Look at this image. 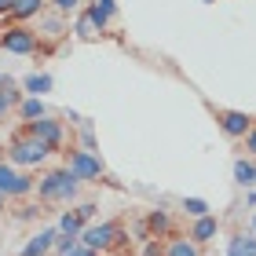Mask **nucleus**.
Here are the masks:
<instances>
[{
    "label": "nucleus",
    "mask_w": 256,
    "mask_h": 256,
    "mask_svg": "<svg viewBox=\"0 0 256 256\" xmlns=\"http://www.w3.org/2000/svg\"><path fill=\"white\" fill-rule=\"evenodd\" d=\"M37 190H40L44 202H70L77 194V180L70 176V168H55L37 183Z\"/></svg>",
    "instance_id": "obj_1"
},
{
    "label": "nucleus",
    "mask_w": 256,
    "mask_h": 256,
    "mask_svg": "<svg viewBox=\"0 0 256 256\" xmlns=\"http://www.w3.org/2000/svg\"><path fill=\"white\" fill-rule=\"evenodd\" d=\"M52 154V146H44L33 136H15L11 139V165H40Z\"/></svg>",
    "instance_id": "obj_2"
},
{
    "label": "nucleus",
    "mask_w": 256,
    "mask_h": 256,
    "mask_svg": "<svg viewBox=\"0 0 256 256\" xmlns=\"http://www.w3.org/2000/svg\"><path fill=\"white\" fill-rule=\"evenodd\" d=\"M66 168H70V176L74 180H99L102 176V161L96 150H74L66 161Z\"/></svg>",
    "instance_id": "obj_3"
},
{
    "label": "nucleus",
    "mask_w": 256,
    "mask_h": 256,
    "mask_svg": "<svg viewBox=\"0 0 256 256\" xmlns=\"http://www.w3.org/2000/svg\"><path fill=\"white\" fill-rule=\"evenodd\" d=\"M30 190H33V180L26 172H18V168H11L8 161H0V194L18 198V194H30Z\"/></svg>",
    "instance_id": "obj_4"
},
{
    "label": "nucleus",
    "mask_w": 256,
    "mask_h": 256,
    "mask_svg": "<svg viewBox=\"0 0 256 256\" xmlns=\"http://www.w3.org/2000/svg\"><path fill=\"white\" fill-rule=\"evenodd\" d=\"M121 230H118V224H92V227H84L80 230V246H88V249H106V246H114V238H118Z\"/></svg>",
    "instance_id": "obj_5"
},
{
    "label": "nucleus",
    "mask_w": 256,
    "mask_h": 256,
    "mask_svg": "<svg viewBox=\"0 0 256 256\" xmlns=\"http://www.w3.org/2000/svg\"><path fill=\"white\" fill-rule=\"evenodd\" d=\"M0 48L15 52V55H30V52H37V37L22 26H11L8 33H0Z\"/></svg>",
    "instance_id": "obj_6"
},
{
    "label": "nucleus",
    "mask_w": 256,
    "mask_h": 256,
    "mask_svg": "<svg viewBox=\"0 0 256 256\" xmlns=\"http://www.w3.org/2000/svg\"><path fill=\"white\" fill-rule=\"evenodd\" d=\"M26 136H33V139H40L44 146H62V124L59 121H52V118H40V121H30V128H26Z\"/></svg>",
    "instance_id": "obj_7"
},
{
    "label": "nucleus",
    "mask_w": 256,
    "mask_h": 256,
    "mask_svg": "<svg viewBox=\"0 0 256 256\" xmlns=\"http://www.w3.org/2000/svg\"><path fill=\"white\" fill-rule=\"evenodd\" d=\"M55 242H59V230H55V227H44L40 234H33L26 246L18 249V256H44V252L55 246Z\"/></svg>",
    "instance_id": "obj_8"
},
{
    "label": "nucleus",
    "mask_w": 256,
    "mask_h": 256,
    "mask_svg": "<svg viewBox=\"0 0 256 256\" xmlns=\"http://www.w3.org/2000/svg\"><path fill=\"white\" fill-rule=\"evenodd\" d=\"M220 128H224L227 136H249V114H242V110H227V114H220Z\"/></svg>",
    "instance_id": "obj_9"
},
{
    "label": "nucleus",
    "mask_w": 256,
    "mask_h": 256,
    "mask_svg": "<svg viewBox=\"0 0 256 256\" xmlns=\"http://www.w3.org/2000/svg\"><path fill=\"white\" fill-rule=\"evenodd\" d=\"M216 230H220V220L216 216H202L194 224V230H190V242L198 246V242H208V238H216Z\"/></svg>",
    "instance_id": "obj_10"
},
{
    "label": "nucleus",
    "mask_w": 256,
    "mask_h": 256,
    "mask_svg": "<svg viewBox=\"0 0 256 256\" xmlns=\"http://www.w3.org/2000/svg\"><path fill=\"white\" fill-rule=\"evenodd\" d=\"M227 256H256V234H234L227 242Z\"/></svg>",
    "instance_id": "obj_11"
},
{
    "label": "nucleus",
    "mask_w": 256,
    "mask_h": 256,
    "mask_svg": "<svg viewBox=\"0 0 256 256\" xmlns=\"http://www.w3.org/2000/svg\"><path fill=\"white\" fill-rule=\"evenodd\" d=\"M88 15H92V18H96V26L102 30V26H106V22H110L114 15H118V4H114V0H92V8H88Z\"/></svg>",
    "instance_id": "obj_12"
},
{
    "label": "nucleus",
    "mask_w": 256,
    "mask_h": 256,
    "mask_svg": "<svg viewBox=\"0 0 256 256\" xmlns=\"http://www.w3.org/2000/svg\"><path fill=\"white\" fill-rule=\"evenodd\" d=\"M40 8H44V0H15L11 18H15V22H26V18H33V15H40Z\"/></svg>",
    "instance_id": "obj_13"
},
{
    "label": "nucleus",
    "mask_w": 256,
    "mask_h": 256,
    "mask_svg": "<svg viewBox=\"0 0 256 256\" xmlns=\"http://www.w3.org/2000/svg\"><path fill=\"white\" fill-rule=\"evenodd\" d=\"M80 230H84V220H80L77 212H66V216L59 220V234H62V238H77Z\"/></svg>",
    "instance_id": "obj_14"
},
{
    "label": "nucleus",
    "mask_w": 256,
    "mask_h": 256,
    "mask_svg": "<svg viewBox=\"0 0 256 256\" xmlns=\"http://www.w3.org/2000/svg\"><path fill=\"white\" fill-rule=\"evenodd\" d=\"M234 180L242 187H256V165L252 161H234Z\"/></svg>",
    "instance_id": "obj_15"
},
{
    "label": "nucleus",
    "mask_w": 256,
    "mask_h": 256,
    "mask_svg": "<svg viewBox=\"0 0 256 256\" xmlns=\"http://www.w3.org/2000/svg\"><path fill=\"white\" fill-rule=\"evenodd\" d=\"M18 102V92H15V80H4V88H0V121H4V114H8V106H15Z\"/></svg>",
    "instance_id": "obj_16"
},
{
    "label": "nucleus",
    "mask_w": 256,
    "mask_h": 256,
    "mask_svg": "<svg viewBox=\"0 0 256 256\" xmlns=\"http://www.w3.org/2000/svg\"><path fill=\"white\" fill-rule=\"evenodd\" d=\"M48 88H52V77H48V74H33V77H26V92H33V99H40Z\"/></svg>",
    "instance_id": "obj_17"
},
{
    "label": "nucleus",
    "mask_w": 256,
    "mask_h": 256,
    "mask_svg": "<svg viewBox=\"0 0 256 256\" xmlns=\"http://www.w3.org/2000/svg\"><path fill=\"white\" fill-rule=\"evenodd\" d=\"M165 256H198V246H194L190 238H176V242L165 249Z\"/></svg>",
    "instance_id": "obj_18"
},
{
    "label": "nucleus",
    "mask_w": 256,
    "mask_h": 256,
    "mask_svg": "<svg viewBox=\"0 0 256 256\" xmlns=\"http://www.w3.org/2000/svg\"><path fill=\"white\" fill-rule=\"evenodd\" d=\"M18 110H22V118H26V121H40L44 118V102L40 99H26Z\"/></svg>",
    "instance_id": "obj_19"
},
{
    "label": "nucleus",
    "mask_w": 256,
    "mask_h": 256,
    "mask_svg": "<svg viewBox=\"0 0 256 256\" xmlns=\"http://www.w3.org/2000/svg\"><path fill=\"white\" fill-rule=\"evenodd\" d=\"M77 33H80V37H96V33H102V30L96 26V18H92L88 11H84V15L77 18Z\"/></svg>",
    "instance_id": "obj_20"
},
{
    "label": "nucleus",
    "mask_w": 256,
    "mask_h": 256,
    "mask_svg": "<svg viewBox=\"0 0 256 256\" xmlns=\"http://www.w3.org/2000/svg\"><path fill=\"white\" fill-rule=\"evenodd\" d=\"M183 208L194 216V220H202V216H208V205L202 202V198H183Z\"/></svg>",
    "instance_id": "obj_21"
},
{
    "label": "nucleus",
    "mask_w": 256,
    "mask_h": 256,
    "mask_svg": "<svg viewBox=\"0 0 256 256\" xmlns=\"http://www.w3.org/2000/svg\"><path fill=\"white\" fill-rule=\"evenodd\" d=\"M146 227L154 230V234H165V230H168L172 224H168V216H165V212H150V220H146Z\"/></svg>",
    "instance_id": "obj_22"
},
{
    "label": "nucleus",
    "mask_w": 256,
    "mask_h": 256,
    "mask_svg": "<svg viewBox=\"0 0 256 256\" xmlns=\"http://www.w3.org/2000/svg\"><path fill=\"white\" fill-rule=\"evenodd\" d=\"M52 4L59 8L62 15H70V11H77V8H80V0H52Z\"/></svg>",
    "instance_id": "obj_23"
},
{
    "label": "nucleus",
    "mask_w": 256,
    "mask_h": 256,
    "mask_svg": "<svg viewBox=\"0 0 256 256\" xmlns=\"http://www.w3.org/2000/svg\"><path fill=\"white\" fill-rule=\"evenodd\" d=\"M74 212H77V216H80V220H84V224H88V220L96 216V205H92V202H84V205H77Z\"/></svg>",
    "instance_id": "obj_24"
},
{
    "label": "nucleus",
    "mask_w": 256,
    "mask_h": 256,
    "mask_svg": "<svg viewBox=\"0 0 256 256\" xmlns=\"http://www.w3.org/2000/svg\"><path fill=\"white\" fill-rule=\"evenodd\" d=\"M66 256H96V249H88V246H80V242H77V246L70 249Z\"/></svg>",
    "instance_id": "obj_25"
},
{
    "label": "nucleus",
    "mask_w": 256,
    "mask_h": 256,
    "mask_svg": "<svg viewBox=\"0 0 256 256\" xmlns=\"http://www.w3.org/2000/svg\"><path fill=\"white\" fill-rule=\"evenodd\" d=\"M143 256H165V249H161L158 242H146V249H143Z\"/></svg>",
    "instance_id": "obj_26"
},
{
    "label": "nucleus",
    "mask_w": 256,
    "mask_h": 256,
    "mask_svg": "<svg viewBox=\"0 0 256 256\" xmlns=\"http://www.w3.org/2000/svg\"><path fill=\"white\" fill-rule=\"evenodd\" d=\"M74 246H77V238H59V256H66Z\"/></svg>",
    "instance_id": "obj_27"
},
{
    "label": "nucleus",
    "mask_w": 256,
    "mask_h": 256,
    "mask_svg": "<svg viewBox=\"0 0 256 256\" xmlns=\"http://www.w3.org/2000/svg\"><path fill=\"white\" fill-rule=\"evenodd\" d=\"M246 150H252V154H256V128H249V136H246Z\"/></svg>",
    "instance_id": "obj_28"
},
{
    "label": "nucleus",
    "mask_w": 256,
    "mask_h": 256,
    "mask_svg": "<svg viewBox=\"0 0 256 256\" xmlns=\"http://www.w3.org/2000/svg\"><path fill=\"white\" fill-rule=\"evenodd\" d=\"M11 8H15V0H0V15H11Z\"/></svg>",
    "instance_id": "obj_29"
},
{
    "label": "nucleus",
    "mask_w": 256,
    "mask_h": 256,
    "mask_svg": "<svg viewBox=\"0 0 256 256\" xmlns=\"http://www.w3.org/2000/svg\"><path fill=\"white\" fill-rule=\"evenodd\" d=\"M4 80H8V77H4V74H0V88H4Z\"/></svg>",
    "instance_id": "obj_30"
},
{
    "label": "nucleus",
    "mask_w": 256,
    "mask_h": 256,
    "mask_svg": "<svg viewBox=\"0 0 256 256\" xmlns=\"http://www.w3.org/2000/svg\"><path fill=\"white\" fill-rule=\"evenodd\" d=\"M252 234H256V216H252Z\"/></svg>",
    "instance_id": "obj_31"
},
{
    "label": "nucleus",
    "mask_w": 256,
    "mask_h": 256,
    "mask_svg": "<svg viewBox=\"0 0 256 256\" xmlns=\"http://www.w3.org/2000/svg\"><path fill=\"white\" fill-rule=\"evenodd\" d=\"M0 208H4V194H0Z\"/></svg>",
    "instance_id": "obj_32"
},
{
    "label": "nucleus",
    "mask_w": 256,
    "mask_h": 256,
    "mask_svg": "<svg viewBox=\"0 0 256 256\" xmlns=\"http://www.w3.org/2000/svg\"><path fill=\"white\" fill-rule=\"evenodd\" d=\"M205 4H216V0H205Z\"/></svg>",
    "instance_id": "obj_33"
},
{
    "label": "nucleus",
    "mask_w": 256,
    "mask_h": 256,
    "mask_svg": "<svg viewBox=\"0 0 256 256\" xmlns=\"http://www.w3.org/2000/svg\"><path fill=\"white\" fill-rule=\"evenodd\" d=\"M0 158H4V150H0Z\"/></svg>",
    "instance_id": "obj_34"
}]
</instances>
